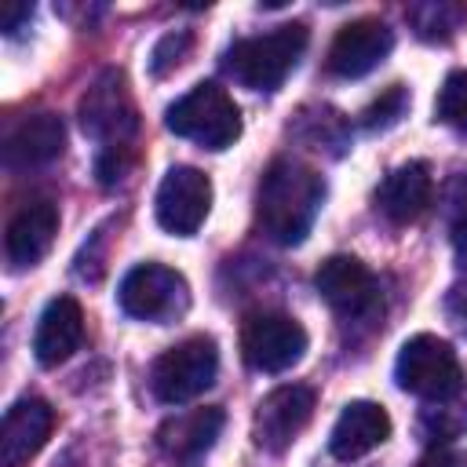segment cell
<instances>
[{
  "instance_id": "cell-25",
  "label": "cell",
  "mask_w": 467,
  "mask_h": 467,
  "mask_svg": "<svg viewBox=\"0 0 467 467\" xmlns=\"http://www.w3.org/2000/svg\"><path fill=\"white\" fill-rule=\"evenodd\" d=\"M190 44H193V36H190L186 29L164 33V36L153 44V51H150V73H153V77H164V73H171V69H175V66L186 58Z\"/></svg>"
},
{
  "instance_id": "cell-21",
  "label": "cell",
  "mask_w": 467,
  "mask_h": 467,
  "mask_svg": "<svg viewBox=\"0 0 467 467\" xmlns=\"http://www.w3.org/2000/svg\"><path fill=\"white\" fill-rule=\"evenodd\" d=\"M405 18H409V26L416 29V36H423V40H449L452 36V29L460 26V18H463V7L460 4H412L409 11H405Z\"/></svg>"
},
{
  "instance_id": "cell-17",
  "label": "cell",
  "mask_w": 467,
  "mask_h": 467,
  "mask_svg": "<svg viewBox=\"0 0 467 467\" xmlns=\"http://www.w3.org/2000/svg\"><path fill=\"white\" fill-rule=\"evenodd\" d=\"M387 438H390L387 409L376 401H350L328 434V449L336 460H361L365 452H372Z\"/></svg>"
},
{
  "instance_id": "cell-19",
  "label": "cell",
  "mask_w": 467,
  "mask_h": 467,
  "mask_svg": "<svg viewBox=\"0 0 467 467\" xmlns=\"http://www.w3.org/2000/svg\"><path fill=\"white\" fill-rule=\"evenodd\" d=\"M223 431V409H193L182 416H171L161 431H157V445L175 456V460H190L201 456Z\"/></svg>"
},
{
  "instance_id": "cell-2",
  "label": "cell",
  "mask_w": 467,
  "mask_h": 467,
  "mask_svg": "<svg viewBox=\"0 0 467 467\" xmlns=\"http://www.w3.org/2000/svg\"><path fill=\"white\" fill-rule=\"evenodd\" d=\"M306 51V26L285 22L263 36H244L226 51V73L252 91H274Z\"/></svg>"
},
{
  "instance_id": "cell-18",
  "label": "cell",
  "mask_w": 467,
  "mask_h": 467,
  "mask_svg": "<svg viewBox=\"0 0 467 467\" xmlns=\"http://www.w3.org/2000/svg\"><path fill=\"white\" fill-rule=\"evenodd\" d=\"M62 150H66V128H62V120L55 113H33V117H26L7 135L4 161L11 168H36V164L55 161Z\"/></svg>"
},
{
  "instance_id": "cell-11",
  "label": "cell",
  "mask_w": 467,
  "mask_h": 467,
  "mask_svg": "<svg viewBox=\"0 0 467 467\" xmlns=\"http://www.w3.org/2000/svg\"><path fill=\"white\" fill-rule=\"evenodd\" d=\"M310 416H314V390L303 383H285V387H274L255 405L252 434H255L259 449L285 452L299 438V431L310 423Z\"/></svg>"
},
{
  "instance_id": "cell-16",
  "label": "cell",
  "mask_w": 467,
  "mask_h": 467,
  "mask_svg": "<svg viewBox=\"0 0 467 467\" xmlns=\"http://www.w3.org/2000/svg\"><path fill=\"white\" fill-rule=\"evenodd\" d=\"M84 339V310L73 296H58L44 306L36 332H33V354L44 368L62 365Z\"/></svg>"
},
{
  "instance_id": "cell-3",
  "label": "cell",
  "mask_w": 467,
  "mask_h": 467,
  "mask_svg": "<svg viewBox=\"0 0 467 467\" xmlns=\"http://www.w3.org/2000/svg\"><path fill=\"white\" fill-rule=\"evenodd\" d=\"M168 131L190 139L204 150H226L241 135V113L234 99L219 84H193L182 99H175L164 113Z\"/></svg>"
},
{
  "instance_id": "cell-27",
  "label": "cell",
  "mask_w": 467,
  "mask_h": 467,
  "mask_svg": "<svg viewBox=\"0 0 467 467\" xmlns=\"http://www.w3.org/2000/svg\"><path fill=\"white\" fill-rule=\"evenodd\" d=\"M29 18H33V7H29V4H15V7H4L0 26H4L7 36H15V33L22 29V22H29Z\"/></svg>"
},
{
  "instance_id": "cell-14",
  "label": "cell",
  "mask_w": 467,
  "mask_h": 467,
  "mask_svg": "<svg viewBox=\"0 0 467 467\" xmlns=\"http://www.w3.org/2000/svg\"><path fill=\"white\" fill-rule=\"evenodd\" d=\"M431 193H434V179H431V168L427 161H409V164H398L376 190V208L394 223V226H405V223H416L427 204H431Z\"/></svg>"
},
{
  "instance_id": "cell-12",
  "label": "cell",
  "mask_w": 467,
  "mask_h": 467,
  "mask_svg": "<svg viewBox=\"0 0 467 467\" xmlns=\"http://www.w3.org/2000/svg\"><path fill=\"white\" fill-rule=\"evenodd\" d=\"M390 47H394V33L387 29V22L354 18L336 33V40L328 47V69L343 80L365 77L390 55Z\"/></svg>"
},
{
  "instance_id": "cell-20",
  "label": "cell",
  "mask_w": 467,
  "mask_h": 467,
  "mask_svg": "<svg viewBox=\"0 0 467 467\" xmlns=\"http://www.w3.org/2000/svg\"><path fill=\"white\" fill-rule=\"evenodd\" d=\"M423 431L431 438H441V441L460 438L467 431V387H460V390H452V394H445L438 401H427Z\"/></svg>"
},
{
  "instance_id": "cell-13",
  "label": "cell",
  "mask_w": 467,
  "mask_h": 467,
  "mask_svg": "<svg viewBox=\"0 0 467 467\" xmlns=\"http://www.w3.org/2000/svg\"><path fill=\"white\" fill-rule=\"evenodd\" d=\"M51 427H55V412L44 398H18L0 423V463L4 467L29 463L44 449Z\"/></svg>"
},
{
  "instance_id": "cell-5",
  "label": "cell",
  "mask_w": 467,
  "mask_h": 467,
  "mask_svg": "<svg viewBox=\"0 0 467 467\" xmlns=\"http://www.w3.org/2000/svg\"><path fill=\"white\" fill-rule=\"evenodd\" d=\"M394 379L401 390H409L423 401H438L463 387L456 350L431 332H420L401 343L398 361H394Z\"/></svg>"
},
{
  "instance_id": "cell-1",
  "label": "cell",
  "mask_w": 467,
  "mask_h": 467,
  "mask_svg": "<svg viewBox=\"0 0 467 467\" xmlns=\"http://www.w3.org/2000/svg\"><path fill=\"white\" fill-rule=\"evenodd\" d=\"M325 201V179L306 168L303 161L281 157L266 168L259 193H255V219L259 230L274 244H303L306 234L314 230V219Z\"/></svg>"
},
{
  "instance_id": "cell-23",
  "label": "cell",
  "mask_w": 467,
  "mask_h": 467,
  "mask_svg": "<svg viewBox=\"0 0 467 467\" xmlns=\"http://www.w3.org/2000/svg\"><path fill=\"white\" fill-rule=\"evenodd\" d=\"M434 113L441 124L467 131V69H456L445 77V84L438 88V102Z\"/></svg>"
},
{
  "instance_id": "cell-6",
  "label": "cell",
  "mask_w": 467,
  "mask_h": 467,
  "mask_svg": "<svg viewBox=\"0 0 467 467\" xmlns=\"http://www.w3.org/2000/svg\"><path fill=\"white\" fill-rule=\"evenodd\" d=\"M80 128L102 142V150H120L139 128L135 102L120 69H106L80 99Z\"/></svg>"
},
{
  "instance_id": "cell-26",
  "label": "cell",
  "mask_w": 467,
  "mask_h": 467,
  "mask_svg": "<svg viewBox=\"0 0 467 467\" xmlns=\"http://www.w3.org/2000/svg\"><path fill=\"white\" fill-rule=\"evenodd\" d=\"M445 314H449V321L467 336V277L449 288V296H445Z\"/></svg>"
},
{
  "instance_id": "cell-7",
  "label": "cell",
  "mask_w": 467,
  "mask_h": 467,
  "mask_svg": "<svg viewBox=\"0 0 467 467\" xmlns=\"http://www.w3.org/2000/svg\"><path fill=\"white\" fill-rule=\"evenodd\" d=\"M117 303L128 317L139 321H161L186 306V281L179 270L161 263H139L124 274L117 288Z\"/></svg>"
},
{
  "instance_id": "cell-22",
  "label": "cell",
  "mask_w": 467,
  "mask_h": 467,
  "mask_svg": "<svg viewBox=\"0 0 467 467\" xmlns=\"http://www.w3.org/2000/svg\"><path fill=\"white\" fill-rule=\"evenodd\" d=\"M445 219L456 255L467 263V171H456L445 186Z\"/></svg>"
},
{
  "instance_id": "cell-15",
  "label": "cell",
  "mask_w": 467,
  "mask_h": 467,
  "mask_svg": "<svg viewBox=\"0 0 467 467\" xmlns=\"http://www.w3.org/2000/svg\"><path fill=\"white\" fill-rule=\"evenodd\" d=\"M55 234H58V208L51 201H29L7 223V237H4L7 263L18 266V270L40 263L47 255Z\"/></svg>"
},
{
  "instance_id": "cell-28",
  "label": "cell",
  "mask_w": 467,
  "mask_h": 467,
  "mask_svg": "<svg viewBox=\"0 0 467 467\" xmlns=\"http://www.w3.org/2000/svg\"><path fill=\"white\" fill-rule=\"evenodd\" d=\"M416 467H456V456L449 449H431Z\"/></svg>"
},
{
  "instance_id": "cell-9",
  "label": "cell",
  "mask_w": 467,
  "mask_h": 467,
  "mask_svg": "<svg viewBox=\"0 0 467 467\" xmlns=\"http://www.w3.org/2000/svg\"><path fill=\"white\" fill-rule=\"evenodd\" d=\"M208 208H212V182H208V175L190 168V164L168 168V175L157 186V201H153L157 223L168 234H175V237H190L208 219Z\"/></svg>"
},
{
  "instance_id": "cell-8",
  "label": "cell",
  "mask_w": 467,
  "mask_h": 467,
  "mask_svg": "<svg viewBox=\"0 0 467 467\" xmlns=\"http://www.w3.org/2000/svg\"><path fill=\"white\" fill-rule=\"evenodd\" d=\"M241 354L255 372H285L306 354V328L288 314H252L241 328Z\"/></svg>"
},
{
  "instance_id": "cell-4",
  "label": "cell",
  "mask_w": 467,
  "mask_h": 467,
  "mask_svg": "<svg viewBox=\"0 0 467 467\" xmlns=\"http://www.w3.org/2000/svg\"><path fill=\"white\" fill-rule=\"evenodd\" d=\"M219 372V350L208 336H190L175 347H168L153 368H150V390L164 405H182L197 394H204L215 383Z\"/></svg>"
},
{
  "instance_id": "cell-10",
  "label": "cell",
  "mask_w": 467,
  "mask_h": 467,
  "mask_svg": "<svg viewBox=\"0 0 467 467\" xmlns=\"http://www.w3.org/2000/svg\"><path fill=\"white\" fill-rule=\"evenodd\" d=\"M314 288L347 321H358L379 310V281L354 255H328L314 274Z\"/></svg>"
},
{
  "instance_id": "cell-24",
  "label": "cell",
  "mask_w": 467,
  "mask_h": 467,
  "mask_svg": "<svg viewBox=\"0 0 467 467\" xmlns=\"http://www.w3.org/2000/svg\"><path fill=\"white\" fill-rule=\"evenodd\" d=\"M405 106H409V91L401 88V84H390L365 113H361V124L368 128V131H383V128H394L398 120H401V113H405Z\"/></svg>"
}]
</instances>
